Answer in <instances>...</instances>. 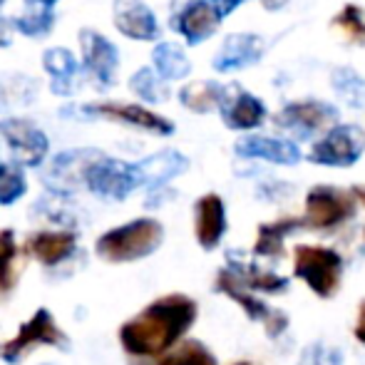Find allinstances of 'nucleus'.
<instances>
[{"label":"nucleus","mask_w":365,"mask_h":365,"mask_svg":"<svg viewBox=\"0 0 365 365\" xmlns=\"http://www.w3.org/2000/svg\"><path fill=\"white\" fill-rule=\"evenodd\" d=\"M90 115H105L112 117V120H122L127 125L142 127V130H149L154 135H172L174 125L164 117L154 115V112L145 110L140 105H97V107H87Z\"/></svg>","instance_id":"nucleus-18"},{"label":"nucleus","mask_w":365,"mask_h":365,"mask_svg":"<svg viewBox=\"0 0 365 365\" xmlns=\"http://www.w3.org/2000/svg\"><path fill=\"white\" fill-rule=\"evenodd\" d=\"M0 132L8 140L13 157L20 164L35 167L45 159L48 154V137L38 130L35 125H30L28 120H8L0 125Z\"/></svg>","instance_id":"nucleus-12"},{"label":"nucleus","mask_w":365,"mask_h":365,"mask_svg":"<svg viewBox=\"0 0 365 365\" xmlns=\"http://www.w3.org/2000/svg\"><path fill=\"white\" fill-rule=\"evenodd\" d=\"M115 23L122 35L135 40H154L159 35V25L154 13L142 0H117Z\"/></svg>","instance_id":"nucleus-17"},{"label":"nucleus","mask_w":365,"mask_h":365,"mask_svg":"<svg viewBox=\"0 0 365 365\" xmlns=\"http://www.w3.org/2000/svg\"><path fill=\"white\" fill-rule=\"evenodd\" d=\"M306 226L303 219H279V221H271V224L259 226V236H256V244H254V254L256 256H266V259H281L284 256V241L286 236H291L296 229Z\"/></svg>","instance_id":"nucleus-20"},{"label":"nucleus","mask_w":365,"mask_h":365,"mask_svg":"<svg viewBox=\"0 0 365 365\" xmlns=\"http://www.w3.org/2000/svg\"><path fill=\"white\" fill-rule=\"evenodd\" d=\"M154 68L162 80H182L189 75L192 65H189L187 55L179 45L174 43H159L154 48Z\"/></svg>","instance_id":"nucleus-24"},{"label":"nucleus","mask_w":365,"mask_h":365,"mask_svg":"<svg viewBox=\"0 0 365 365\" xmlns=\"http://www.w3.org/2000/svg\"><path fill=\"white\" fill-rule=\"evenodd\" d=\"M77 246L75 234H65V231H43L28 239V254L35 256L43 266H58L68 259Z\"/></svg>","instance_id":"nucleus-19"},{"label":"nucleus","mask_w":365,"mask_h":365,"mask_svg":"<svg viewBox=\"0 0 365 365\" xmlns=\"http://www.w3.org/2000/svg\"><path fill=\"white\" fill-rule=\"evenodd\" d=\"M353 194H356V197L365 204V187H356V189H353Z\"/></svg>","instance_id":"nucleus-38"},{"label":"nucleus","mask_w":365,"mask_h":365,"mask_svg":"<svg viewBox=\"0 0 365 365\" xmlns=\"http://www.w3.org/2000/svg\"><path fill=\"white\" fill-rule=\"evenodd\" d=\"M85 182L92 192L107 199H125L135 187L145 184L140 172V164H125L117 159H105L90 162L85 167Z\"/></svg>","instance_id":"nucleus-7"},{"label":"nucleus","mask_w":365,"mask_h":365,"mask_svg":"<svg viewBox=\"0 0 365 365\" xmlns=\"http://www.w3.org/2000/svg\"><path fill=\"white\" fill-rule=\"evenodd\" d=\"M209 3H212L214 8L219 10L221 18H226V15H231L241 3H246V0H209Z\"/></svg>","instance_id":"nucleus-34"},{"label":"nucleus","mask_w":365,"mask_h":365,"mask_svg":"<svg viewBox=\"0 0 365 365\" xmlns=\"http://www.w3.org/2000/svg\"><path fill=\"white\" fill-rule=\"evenodd\" d=\"M353 333H356V338L365 346V301L361 303V308H358V321H356V328H353Z\"/></svg>","instance_id":"nucleus-35"},{"label":"nucleus","mask_w":365,"mask_h":365,"mask_svg":"<svg viewBox=\"0 0 365 365\" xmlns=\"http://www.w3.org/2000/svg\"><path fill=\"white\" fill-rule=\"evenodd\" d=\"M221 117H224L226 127L231 130H256L264 125L266 120V107L251 92L241 90V87H226L224 100H221Z\"/></svg>","instance_id":"nucleus-10"},{"label":"nucleus","mask_w":365,"mask_h":365,"mask_svg":"<svg viewBox=\"0 0 365 365\" xmlns=\"http://www.w3.org/2000/svg\"><path fill=\"white\" fill-rule=\"evenodd\" d=\"M45 68L53 75V92L58 95H70L75 90V77H77V65L70 50L55 48L45 53Z\"/></svg>","instance_id":"nucleus-22"},{"label":"nucleus","mask_w":365,"mask_h":365,"mask_svg":"<svg viewBox=\"0 0 365 365\" xmlns=\"http://www.w3.org/2000/svg\"><path fill=\"white\" fill-rule=\"evenodd\" d=\"M184 169H187V159L179 152H172V149L159 152L154 157L145 159V162H140L142 179H145V184H149V187H159V184L169 182L172 177L182 174Z\"/></svg>","instance_id":"nucleus-21"},{"label":"nucleus","mask_w":365,"mask_h":365,"mask_svg":"<svg viewBox=\"0 0 365 365\" xmlns=\"http://www.w3.org/2000/svg\"><path fill=\"white\" fill-rule=\"evenodd\" d=\"M356 194L336 187H313L306 197V221L308 229L331 231L346 224L356 214Z\"/></svg>","instance_id":"nucleus-6"},{"label":"nucleus","mask_w":365,"mask_h":365,"mask_svg":"<svg viewBox=\"0 0 365 365\" xmlns=\"http://www.w3.org/2000/svg\"><path fill=\"white\" fill-rule=\"evenodd\" d=\"M33 3H40V5H45V8H50V5H53L55 0H33Z\"/></svg>","instance_id":"nucleus-39"},{"label":"nucleus","mask_w":365,"mask_h":365,"mask_svg":"<svg viewBox=\"0 0 365 365\" xmlns=\"http://www.w3.org/2000/svg\"><path fill=\"white\" fill-rule=\"evenodd\" d=\"M197 321V303L184 293H169L149 303L120 328V343L130 356L154 358L174 346Z\"/></svg>","instance_id":"nucleus-1"},{"label":"nucleus","mask_w":365,"mask_h":365,"mask_svg":"<svg viewBox=\"0 0 365 365\" xmlns=\"http://www.w3.org/2000/svg\"><path fill=\"white\" fill-rule=\"evenodd\" d=\"M286 3H289V0H261V5L269 10H279V8H284Z\"/></svg>","instance_id":"nucleus-36"},{"label":"nucleus","mask_w":365,"mask_h":365,"mask_svg":"<svg viewBox=\"0 0 365 365\" xmlns=\"http://www.w3.org/2000/svg\"><path fill=\"white\" fill-rule=\"evenodd\" d=\"M226 87L217 85V82H192L179 92V100L194 112H212L221 107Z\"/></svg>","instance_id":"nucleus-25"},{"label":"nucleus","mask_w":365,"mask_h":365,"mask_svg":"<svg viewBox=\"0 0 365 365\" xmlns=\"http://www.w3.org/2000/svg\"><path fill=\"white\" fill-rule=\"evenodd\" d=\"M25 194V177L13 167L0 164V204H13Z\"/></svg>","instance_id":"nucleus-29"},{"label":"nucleus","mask_w":365,"mask_h":365,"mask_svg":"<svg viewBox=\"0 0 365 365\" xmlns=\"http://www.w3.org/2000/svg\"><path fill=\"white\" fill-rule=\"evenodd\" d=\"M132 90L140 97H145L147 102H162L167 97V90H164V82H159L154 77L152 70H140L135 77H132Z\"/></svg>","instance_id":"nucleus-30"},{"label":"nucleus","mask_w":365,"mask_h":365,"mask_svg":"<svg viewBox=\"0 0 365 365\" xmlns=\"http://www.w3.org/2000/svg\"><path fill=\"white\" fill-rule=\"evenodd\" d=\"M219 10L214 8L209 0H192L182 8V13L174 18L172 28H177L179 33L187 38L189 45H199L207 38H212L219 28Z\"/></svg>","instance_id":"nucleus-13"},{"label":"nucleus","mask_w":365,"mask_h":365,"mask_svg":"<svg viewBox=\"0 0 365 365\" xmlns=\"http://www.w3.org/2000/svg\"><path fill=\"white\" fill-rule=\"evenodd\" d=\"M231 365H256V363H251V361H239V363H231Z\"/></svg>","instance_id":"nucleus-40"},{"label":"nucleus","mask_w":365,"mask_h":365,"mask_svg":"<svg viewBox=\"0 0 365 365\" xmlns=\"http://www.w3.org/2000/svg\"><path fill=\"white\" fill-rule=\"evenodd\" d=\"M266 45L261 35L254 33H234L224 40L214 58V70L217 73H236V70L251 68L261 60Z\"/></svg>","instance_id":"nucleus-11"},{"label":"nucleus","mask_w":365,"mask_h":365,"mask_svg":"<svg viewBox=\"0 0 365 365\" xmlns=\"http://www.w3.org/2000/svg\"><path fill=\"white\" fill-rule=\"evenodd\" d=\"M15 259H18V246L10 229L0 231V293H10L15 286Z\"/></svg>","instance_id":"nucleus-28"},{"label":"nucleus","mask_w":365,"mask_h":365,"mask_svg":"<svg viewBox=\"0 0 365 365\" xmlns=\"http://www.w3.org/2000/svg\"><path fill=\"white\" fill-rule=\"evenodd\" d=\"M55 23V15L50 13V8H43V13H35V15H25V18H18L15 20V28L20 30V33L30 35V38H40V35H45L50 28H53Z\"/></svg>","instance_id":"nucleus-32"},{"label":"nucleus","mask_w":365,"mask_h":365,"mask_svg":"<svg viewBox=\"0 0 365 365\" xmlns=\"http://www.w3.org/2000/svg\"><path fill=\"white\" fill-rule=\"evenodd\" d=\"M3 3H5V0H0V5H3Z\"/></svg>","instance_id":"nucleus-41"},{"label":"nucleus","mask_w":365,"mask_h":365,"mask_svg":"<svg viewBox=\"0 0 365 365\" xmlns=\"http://www.w3.org/2000/svg\"><path fill=\"white\" fill-rule=\"evenodd\" d=\"M236 154L244 159H264L271 164H291L301 162V149L291 140H276V137L264 135H249L236 142Z\"/></svg>","instance_id":"nucleus-15"},{"label":"nucleus","mask_w":365,"mask_h":365,"mask_svg":"<svg viewBox=\"0 0 365 365\" xmlns=\"http://www.w3.org/2000/svg\"><path fill=\"white\" fill-rule=\"evenodd\" d=\"M5 45H8V23L0 20V48H5Z\"/></svg>","instance_id":"nucleus-37"},{"label":"nucleus","mask_w":365,"mask_h":365,"mask_svg":"<svg viewBox=\"0 0 365 365\" xmlns=\"http://www.w3.org/2000/svg\"><path fill=\"white\" fill-rule=\"evenodd\" d=\"M229 269L244 281L249 289L264 291V293H284L289 289V281L276 276L274 271H261L254 264H244V261H236L234 256H229Z\"/></svg>","instance_id":"nucleus-23"},{"label":"nucleus","mask_w":365,"mask_h":365,"mask_svg":"<svg viewBox=\"0 0 365 365\" xmlns=\"http://www.w3.org/2000/svg\"><path fill=\"white\" fill-rule=\"evenodd\" d=\"M164 241V229L154 219H137L125 226L107 231L97 241V254L110 264H127V261L145 259L154 254Z\"/></svg>","instance_id":"nucleus-2"},{"label":"nucleus","mask_w":365,"mask_h":365,"mask_svg":"<svg viewBox=\"0 0 365 365\" xmlns=\"http://www.w3.org/2000/svg\"><path fill=\"white\" fill-rule=\"evenodd\" d=\"M35 346H55L60 351H70V338L65 336V331H60L58 323L50 318L48 308L35 311V316L28 323H23L18 331V336L10 341L0 343V358L5 363H20L25 358V353Z\"/></svg>","instance_id":"nucleus-5"},{"label":"nucleus","mask_w":365,"mask_h":365,"mask_svg":"<svg viewBox=\"0 0 365 365\" xmlns=\"http://www.w3.org/2000/svg\"><path fill=\"white\" fill-rule=\"evenodd\" d=\"M194 231L204 251H212L221 244L226 234V207L217 194H207L194 207Z\"/></svg>","instance_id":"nucleus-14"},{"label":"nucleus","mask_w":365,"mask_h":365,"mask_svg":"<svg viewBox=\"0 0 365 365\" xmlns=\"http://www.w3.org/2000/svg\"><path fill=\"white\" fill-rule=\"evenodd\" d=\"M217 291L224 293V296H229L234 303H239V306L244 308L246 316H249L251 321L261 323L271 338H279L281 333H286V328H289L286 313H281L279 308H271L264 298L256 296V291L249 289V286H246L229 266L217 274Z\"/></svg>","instance_id":"nucleus-4"},{"label":"nucleus","mask_w":365,"mask_h":365,"mask_svg":"<svg viewBox=\"0 0 365 365\" xmlns=\"http://www.w3.org/2000/svg\"><path fill=\"white\" fill-rule=\"evenodd\" d=\"M333 90L346 102L348 107H363L365 105V80L351 68H336L331 75Z\"/></svg>","instance_id":"nucleus-26"},{"label":"nucleus","mask_w":365,"mask_h":365,"mask_svg":"<svg viewBox=\"0 0 365 365\" xmlns=\"http://www.w3.org/2000/svg\"><path fill=\"white\" fill-rule=\"evenodd\" d=\"M298 365H346L343 363V356L336 351V348H328L323 343H313L298 358Z\"/></svg>","instance_id":"nucleus-31"},{"label":"nucleus","mask_w":365,"mask_h":365,"mask_svg":"<svg viewBox=\"0 0 365 365\" xmlns=\"http://www.w3.org/2000/svg\"><path fill=\"white\" fill-rule=\"evenodd\" d=\"M293 274L306 281L316 296L333 298L343 281V259L338 251L326 249V246H296Z\"/></svg>","instance_id":"nucleus-3"},{"label":"nucleus","mask_w":365,"mask_h":365,"mask_svg":"<svg viewBox=\"0 0 365 365\" xmlns=\"http://www.w3.org/2000/svg\"><path fill=\"white\" fill-rule=\"evenodd\" d=\"M341 20H343V28H348V30H356L358 35H365L363 18H361V13H358V8H353V5H348V8L343 10Z\"/></svg>","instance_id":"nucleus-33"},{"label":"nucleus","mask_w":365,"mask_h":365,"mask_svg":"<svg viewBox=\"0 0 365 365\" xmlns=\"http://www.w3.org/2000/svg\"><path fill=\"white\" fill-rule=\"evenodd\" d=\"M80 43H82V53H85L87 70L97 77V82L102 87H107L115 80L117 73V48L110 40L102 38V35L92 33V30H82Z\"/></svg>","instance_id":"nucleus-16"},{"label":"nucleus","mask_w":365,"mask_h":365,"mask_svg":"<svg viewBox=\"0 0 365 365\" xmlns=\"http://www.w3.org/2000/svg\"><path fill=\"white\" fill-rule=\"evenodd\" d=\"M338 120V110L328 102L306 100V102H291L279 112L276 122L281 130H289L298 140H311L318 132H323L328 125Z\"/></svg>","instance_id":"nucleus-9"},{"label":"nucleus","mask_w":365,"mask_h":365,"mask_svg":"<svg viewBox=\"0 0 365 365\" xmlns=\"http://www.w3.org/2000/svg\"><path fill=\"white\" fill-rule=\"evenodd\" d=\"M365 152V135L356 125H336L311 149V162L323 167H353Z\"/></svg>","instance_id":"nucleus-8"},{"label":"nucleus","mask_w":365,"mask_h":365,"mask_svg":"<svg viewBox=\"0 0 365 365\" xmlns=\"http://www.w3.org/2000/svg\"><path fill=\"white\" fill-rule=\"evenodd\" d=\"M157 365H219L214 353L199 341H184Z\"/></svg>","instance_id":"nucleus-27"}]
</instances>
